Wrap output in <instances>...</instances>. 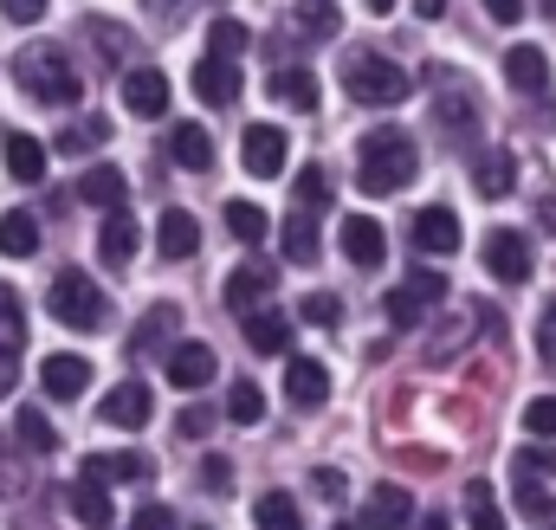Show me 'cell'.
Instances as JSON below:
<instances>
[{
    "mask_svg": "<svg viewBox=\"0 0 556 530\" xmlns=\"http://www.w3.org/2000/svg\"><path fill=\"white\" fill-rule=\"evenodd\" d=\"M247 46H253V33H247L240 20H214V26H207V59H227V65H233Z\"/></svg>",
    "mask_w": 556,
    "mask_h": 530,
    "instance_id": "obj_33",
    "label": "cell"
},
{
    "mask_svg": "<svg viewBox=\"0 0 556 530\" xmlns=\"http://www.w3.org/2000/svg\"><path fill=\"white\" fill-rule=\"evenodd\" d=\"M0 13L26 26V20H39V13H46V0H0Z\"/></svg>",
    "mask_w": 556,
    "mask_h": 530,
    "instance_id": "obj_51",
    "label": "cell"
},
{
    "mask_svg": "<svg viewBox=\"0 0 556 530\" xmlns=\"http://www.w3.org/2000/svg\"><path fill=\"white\" fill-rule=\"evenodd\" d=\"M311 492H317L324 505H343V472H330V466H317V472H311Z\"/></svg>",
    "mask_w": 556,
    "mask_h": 530,
    "instance_id": "obj_48",
    "label": "cell"
},
{
    "mask_svg": "<svg viewBox=\"0 0 556 530\" xmlns=\"http://www.w3.org/2000/svg\"><path fill=\"white\" fill-rule=\"evenodd\" d=\"M337 240H343V260L350 265H382V253H389V234H382V220H369V214H350V220L337 227Z\"/></svg>",
    "mask_w": 556,
    "mask_h": 530,
    "instance_id": "obj_11",
    "label": "cell"
},
{
    "mask_svg": "<svg viewBox=\"0 0 556 530\" xmlns=\"http://www.w3.org/2000/svg\"><path fill=\"white\" fill-rule=\"evenodd\" d=\"M117 85H124V111H137V117H162V111H168V78H162L155 65L117 72Z\"/></svg>",
    "mask_w": 556,
    "mask_h": 530,
    "instance_id": "obj_10",
    "label": "cell"
},
{
    "mask_svg": "<svg viewBox=\"0 0 556 530\" xmlns=\"http://www.w3.org/2000/svg\"><path fill=\"white\" fill-rule=\"evenodd\" d=\"M168 149H175V162L181 168H214V136L201 130V124H175V136H168Z\"/></svg>",
    "mask_w": 556,
    "mask_h": 530,
    "instance_id": "obj_28",
    "label": "cell"
},
{
    "mask_svg": "<svg viewBox=\"0 0 556 530\" xmlns=\"http://www.w3.org/2000/svg\"><path fill=\"white\" fill-rule=\"evenodd\" d=\"M168 324H175V304H155V311H149V317L137 324V343H130V350H137V356L162 350V330H168Z\"/></svg>",
    "mask_w": 556,
    "mask_h": 530,
    "instance_id": "obj_42",
    "label": "cell"
},
{
    "mask_svg": "<svg viewBox=\"0 0 556 530\" xmlns=\"http://www.w3.org/2000/svg\"><path fill=\"white\" fill-rule=\"evenodd\" d=\"M227 414H233L240 427H253V420L266 414V395H260L253 382H233V395H227Z\"/></svg>",
    "mask_w": 556,
    "mask_h": 530,
    "instance_id": "obj_44",
    "label": "cell"
},
{
    "mask_svg": "<svg viewBox=\"0 0 556 530\" xmlns=\"http://www.w3.org/2000/svg\"><path fill=\"white\" fill-rule=\"evenodd\" d=\"M39 253V220L33 214H0V260H33Z\"/></svg>",
    "mask_w": 556,
    "mask_h": 530,
    "instance_id": "obj_25",
    "label": "cell"
},
{
    "mask_svg": "<svg viewBox=\"0 0 556 530\" xmlns=\"http://www.w3.org/2000/svg\"><path fill=\"white\" fill-rule=\"evenodd\" d=\"M137 220H130V214H124V207H111V214H104V227H98V260L111 265V272H124V265L137 260Z\"/></svg>",
    "mask_w": 556,
    "mask_h": 530,
    "instance_id": "obj_12",
    "label": "cell"
},
{
    "mask_svg": "<svg viewBox=\"0 0 556 530\" xmlns=\"http://www.w3.org/2000/svg\"><path fill=\"white\" fill-rule=\"evenodd\" d=\"M91 33H98V46H104V52H111V59H124V46H130V39H117V26H104V20H98V26H91Z\"/></svg>",
    "mask_w": 556,
    "mask_h": 530,
    "instance_id": "obj_54",
    "label": "cell"
},
{
    "mask_svg": "<svg viewBox=\"0 0 556 530\" xmlns=\"http://www.w3.org/2000/svg\"><path fill=\"white\" fill-rule=\"evenodd\" d=\"M415 175H420V155L402 130H369L363 136V149H356V181H363V194H402Z\"/></svg>",
    "mask_w": 556,
    "mask_h": 530,
    "instance_id": "obj_3",
    "label": "cell"
},
{
    "mask_svg": "<svg viewBox=\"0 0 556 530\" xmlns=\"http://www.w3.org/2000/svg\"><path fill=\"white\" fill-rule=\"evenodd\" d=\"M518 512L531 518V525H551L556 518V505H551V492L538 485V479H518Z\"/></svg>",
    "mask_w": 556,
    "mask_h": 530,
    "instance_id": "obj_43",
    "label": "cell"
},
{
    "mask_svg": "<svg viewBox=\"0 0 556 530\" xmlns=\"http://www.w3.org/2000/svg\"><path fill=\"white\" fill-rule=\"evenodd\" d=\"M194 530H207V525H194Z\"/></svg>",
    "mask_w": 556,
    "mask_h": 530,
    "instance_id": "obj_61",
    "label": "cell"
},
{
    "mask_svg": "<svg viewBox=\"0 0 556 530\" xmlns=\"http://www.w3.org/2000/svg\"><path fill=\"white\" fill-rule=\"evenodd\" d=\"M273 98H285L291 111H317V72H311V65H278Z\"/></svg>",
    "mask_w": 556,
    "mask_h": 530,
    "instance_id": "obj_22",
    "label": "cell"
},
{
    "mask_svg": "<svg viewBox=\"0 0 556 530\" xmlns=\"http://www.w3.org/2000/svg\"><path fill=\"white\" fill-rule=\"evenodd\" d=\"M247 343H253L260 356L291 350V324H285V311H247Z\"/></svg>",
    "mask_w": 556,
    "mask_h": 530,
    "instance_id": "obj_26",
    "label": "cell"
},
{
    "mask_svg": "<svg viewBox=\"0 0 556 530\" xmlns=\"http://www.w3.org/2000/svg\"><path fill=\"white\" fill-rule=\"evenodd\" d=\"M285 395H291V407H324V401H330V369H324L317 356H291Z\"/></svg>",
    "mask_w": 556,
    "mask_h": 530,
    "instance_id": "obj_13",
    "label": "cell"
},
{
    "mask_svg": "<svg viewBox=\"0 0 556 530\" xmlns=\"http://www.w3.org/2000/svg\"><path fill=\"white\" fill-rule=\"evenodd\" d=\"M389 7H395V0H369V13H389Z\"/></svg>",
    "mask_w": 556,
    "mask_h": 530,
    "instance_id": "obj_59",
    "label": "cell"
},
{
    "mask_svg": "<svg viewBox=\"0 0 556 530\" xmlns=\"http://www.w3.org/2000/svg\"><path fill=\"white\" fill-rule=\"evenodd\" d=\"M440 298H446V278H433V272L420 265V272H408V285H395V291L382 298V311H389L395 330H415L420 317H427V304H440Z\"/></svg>",
    "mask_w": 556,
    "mask_h": 530,
    "instance_id": "obj_6",
    "label": "cell"
},
{
    "mask_svg": "<svg viewBox=\"0 0 556 530\" xmlns=\"http://www.w3.org/2000/svg\"><path fill=\"white\" fill-rule=\"evenodd\" d=\"M466 525L472 530H505V512H498V499H492L485 485H466Z\"/></svg>",
    "mask_w": 556,
    "mask_h": 530,
    "instance_id": "obj_40",
    "label": "cell"
},
{
    "mask_svg": "<svg viewBox=\"0 0 556 530\" xmlns=\"http://www.w3.org/2000/svg\"><path fill=\"white\" fill-rule=\"evenodd\" d=\"M253 525H260V530H304V512H298V499L266 492V499L253 505Z\"/></svg>",
    "mask_w": 556,
    "mask_h": 530,
    "instance_id": "obj_32",
    "label": "cell"
},
{
    "mask_svg": "<svg viewBox=\"0 0 556 530\" xmlns=\"http://www.w3.org/2000/svg\"><path fill=\"white\" fill-rule=\"evenodd\" d=\"M201 485H207V492H227V485H233V466H227L220 453H207V459H201Z\"/></svg>",
    "mask_w": 556,
    "mask_h": 530,
    "instance_id": "obj_47",
    "label": "cell"
},
{
    "mask_svg": "<svg viewBox=\"0 0 556 530\" xmlns=\"http://www.w3.org/2000/svg\"><path fill=\"white\" fill-rule=\"evenodd\" d=\"M130 530H175V512H168V505H142Z\"/></svg>",
    "mask_w": 556,
    "mask_h": 530,
    "instance_id": "obj_50",
    "label": "cell"
},
{
    "mask_svg": "<svg viewBox=\"0 0 556 530\" xmlns=\"http://www.w3.org/2000/svg\"><path fill=\"white\" fill-rule=\"evenodd\" d=\"M408 512H415V505H408L402 485H376L369 505H363V525L369 530H395V525H408Z\"/></svg>",
    "mask_w": 556,
    "mask_h": 530,
    "instance_id": "obj_23",
    "label": "cell"
},
{
    "mask_svg": "<svg viewBox=\"0 0 556 530\" xmlns=\"http://www.w3.org/2000/svg\"><path fill=\"white\" fill-rule=\"evenodd\" d=\"M0 155H7V175L13 181H46V142H33V136H7L0 142Z\"/></svg>",
    "mask_w": 556,
    "mask_h": 530,
    "instance_id": "obj_21",
    "label": "cell"
},
{
    "mask_svg": "<svg viewBox=\"0 0 556 530\" xmlns=\"http://www.w3.org/2000/svg\"><path fill=\"white\" fill-rule=\"evenodd\" d=\"M298 207L304 214H317V207H330V175L311 162V168H298Z\"/></svg>",
    "mask_w": 556,
    "mask_h": 530,
    "instance_id": "obj_41",
    "label": "cell"
},
{
    "mask_svg": "<svg viewBox=\"0 0 556 530\" xmlns=\"http://www.w3.org/2000/svg\"><path fill=\"white\" fill-rule=\"evenodd\" d=\"M85 479L98 485V479H149V459L142 453H91L85 459Z\"/></svg>",
    "mask_w": 556,
    "mask_h": 530,
    "instance_id": "obj_30",
    "label": "cell"
},
{
    "mask_svg": "<svg viewBox=\"0 0 556 530\" xmlns=\"http://www.w3.org/2000/svg\"><path fill=\"white\" fill-rule=\"evenodd\" d=\"M479 194L485 201H505L511 188H518V162H511V149H492V155H479Z\"/></svg>",
    "mask_w": 556,
    "mask_h": 530,
    "instance_id": "obj_24",
    "label": "cell"
},
{
    "mask_svg": "<svg viewBox=\"0 0 556 530\" xmlns=\"http://www.w3.org/2000/svg\"><path fill=\"white\" fill-rule=\"evenodd\" d=\"M227 227H233V240H247V247H260V240L273 234V220H266L253 201H227Z\"/></svg>",
    "mask_w": 556,
    "mask_h": 530,
    "instance_id": "obj_36",
    "label": "cell"
},
{
    "mask_svg": "<svg viewBox=\"0 0 556 530\" xmlns=\"http://www.w3.org/2000/svg\"><path fill=\"white\" fill-rule=\"evenodd\" d=\"M98 414H104L111 427H142V420H149V389H142V382H124V389H111V395H104Z\"/></svg>",
    "mask_w": 556,
    "mask_h": 530,
    "instance_id": "obj_27",
    "label": "cell"
},
{
    "mask_svg": "<svg viewBox=\"0 0 556 530\" xmlns=\"http://www.w3.org/2000/svg\"><path fill=\"white\" fill-rule=\"evenodd\" d=\"M337 33V0H298V39H330Z\"/></svg>",
    "mask_w": 556,
    "mask_h": 530,
    "instance_id": "obj_38",
    "label": "cell"
},
{
    "mask_svg": "<svg viewBox=\"0 0 556 530\" xmlns=\"http://www.w3.org/2000/svg\"><path fill=\"white\" fill-rule=\"evenodd\" d=\"M298 317H304V324H343V298H330V291H311V298L298 304Z\"/></svg>",
    "mask_w": 556,
    "mask_h": 530,
    "instance_id": "obj_45",
    "label": "cell"
},
{
    "mask_svg": "<svg viewBox=\"0 0 556 530\" xmlns=\"http://www.w3.org/2000/svg\"><path fill=\"white\" fill-rule=\"evenodd\" d=\"M207 427H214V414H207V407H188V414L175 420V433H207Z\"/></svg>",
    "mask_w": 556,
    "mask_h": 530,
    "instance_id": "obj_52",
    "label": "cell"
},
{
    "mask_svg": "<svg viewBox=\"0 0 556 530\" xmlns=\"http://www.w3.org/2000/svg\"><path fill=\"white\" fill-rule=\"evenodd\" d=\"M544 7H551V13H556V0H544Z\"/></svg>",
    "mask_w": 556,
    "mask_h": 530,
    "instance_id": "obj_60",
    "label": "cell"
},
{
    "mask_svg": "<svg viewBox=\"0 0 556 530\" xmlns=\"http://www.w3.org/2000/svg\"><path fill=\"white\" fill-rule=\"evenodd\" d=\"M155 247H162V260H194V253H201V227H194V214L168 207V214L155 220Z\"/></svg>",
    "mask_w": 556,
    "mask_h": 530,
    "instance_id": "obj_17",
    "label": "cell"
},
{
    "mask_svg": "<svg viewBox=\"0 0 556 530\" xmlns=\"http://www.w3.org/2000/svg\"><path fill=\"white\" fill-rule=\"evenodd\" d=\"M78 194H85L91 207H104V214H111V207H124V194H130V188H124V168H91V175L78 181Z\"/></svg>",
    "mask_w": 556,
    "mask_h": 530,
    "instance_id": "obj_31",
    "label": "cell"
},
{
    "mask_svg": "<svg viewBox=\"0 0 556 530\" xmlns=\"http://www.w3.org/2000/svg\"><path fill=\"white\" fill-rule=\"evenodd\" d=\"M415 13H420V20H440V13H446V0H415Z\"/></svg>",
    "mask_w": 556,
    "mask_h": 530,
    "instance_id": "obj_57",
    "label": "cell"
},
{
    "mask_svg": "<svg viewBox=\"0 0 556 530\" xmlns=\"http://www.w3.org/2000/svg\"><path fill=\"white\" fill-rule=\"evenodd\" d=\"M415 530H453V525H446V512H427V518H420Z\"/></svg>",
    "mask_w": 556,
    "mask_h": 530,
    "instance_id": "obj_58",
    "label": "cell"
},
{
    "mask_svg": "<svg viewBox=\"0 0 556 530\" xmlns=\"http://www.w3.org/2000/svg\"><path fill=\"white\" fill-rule=\"evenodd\" d=\"M168 382L188 389V395L207 389V382H214V350H207V343H175V350H168Z\"/></svg>",
    "mask_w": 556,
    "mask_h": 530,
    "instance_id": "obj_15",
    "label": "cell"
},
{
    "mask_svg": "<svg viewBox=\"0 0 556 530\" xmlns=\"http://www.w3.org/2000/svg\"><path fill=\"white\" fill-rule=\"evenodd\" d=\"M26 350V304L13 285H0V356H20Z\"/></svg>",
    "mask_w": 556,
    "mask_h": 530,
    "instance_id": "obj_29",
    "label": "cell"
},
{
    "mask_svg": "<svg viewBox=\"0 0 556 530\" xmlns=\"http://www.w3.org/2000/svg\"><path fill=\"white\" fill-rule=\"evenodd\" d=\"M46 311L72 330H104V291L85 278V272H59L52 291H46Z\"/></svg>",
    "mask_w": 556,
    "mask_h": 530,
    "instance_id": "obj_5",
    "label": "cell"
},
{
    "mask_svg": "<svg viewBox=\"0 0 556 530\" xmlns=\"http://www.w3.org/2000/svg\"><path fill=\"white\" fill-rule=\"evenodd\" d=\"M408 234H415V247L427 260H453V253H459V214H453V207H420Z\"/></svg>",
    "mask_w": 556,
    "mask_h": 530,
    "instance_id": "obj_9",
    "label": "cell"
},
{
    "mask_svg": "<svg viewBox=\"0 0 556 530\" xmlns=\"http://www.w3.org/2000/svg\"><path fill=\"white\" fill-rule=\"evenodd\" d=\"M65 505H72V518H78V525H91V530H111V525H117L111 492H104V485H91V479H85V485H72V492H65Z\"/></svg>",
    "mask_w": 556,
    "mask_h": 530,
    "instance_id": "obj_20",
    "label": "cell"
},
{
    "mask_svg": "<svg viewBox=\"0 0 556 530\" xmlns=\"http://www.w3.org/2000/svg\"><path fill=\"white\" fill-rule=\"evenodd\" d=\"M39 382H46V395H52V401H78V395H85V382H91V363L59 350V356H46V363H39Z\"/></svg>",
    "mask_w": 556,
    "mask_h": 530,
    "instance_id": "obj_14",
    "label": "cell"
},
{
    "mask_svg": "<svg viewBox=\"0 0 556 530\" xmlns=\"http://www.w3.org/2000/svg\"><path fill=\"white\" fill-rule=\"evenodd\" d=\"M149 7H155V13H162V20H181V13H188V7H194V0H149Z\"/></svg>",
    "mask_w": 556,
    "mask_h": 530,
    "instance_id": "obj_56",
    "label": "cell"
},
{
    "mask_svg": "<svg viewBox=\"0 0 556 530\" xmlns=\"http://www.w3.org/2000/svg\"><path fill=\"white\" fill-rule=\"evenodd\" d=\"M98 142H111V124L104 117H85V124H65L59 130V155H91Z\"/></svg>",
    "mask_w": 556,
    "mask_h": 530,
    "instance_id": "obj_35",
    "label": "cell"
},
{
    "mask_svg": "<svg viewBox=\"0 0 556 530\" xmlns=\"http://www.w3.org/2000/svg\"><path fill=\"white\" fill-rule=\"evenodd\" d=\"M538 356H544V363H556V298L544 304V317H538Z\"/></svg>",
    "mask_w": 556,
    "mask_h": 530,
    "instance_id": "obj_49",
    "label": "cell"
},
{
    "mask_svg": "<svg viewBox=\"0 0 556 530\" xmlns=\"http://www.w3.org/2000/svg\"><path fill=\"white\" fill-rule=\"evenodd\" d=\"M285 260H298V265H311L317 260V220L298 207L291 220H285Z\"/></svg>",
    "mask_w": 556,
    "mask_h": 530,
    "instance_id": "obj_34",
    "label": "cell"
},
{
    "mask_svg": "<svg viewBox=\"0 0 556 530\" xmlns=\"http://www.w3.org/2000/svg\"><path fill=\"white\" fill-rule=\"evenodd\" d=\"M273 265H260V260H247L240 265V272H227V304H233V311H260V304H266V298H273Z\"/></svg>",
    "mask_w": 556,
    "mask_h": 530,
    "instance_id": "obj_16",
    "label": "cell"
},
{
    "mask_svg": "<svg viewBox=\"0 0 556 530\" xmlns=\"http://www.w3.org/2000/svg\"><path fill=\"white\" fill-rule=\"evenodd\" d=\"M511 479H556V446H518L511 453Z\"/></svg>",
    "mask_w": 556,
    "mask_h": 530,
    "instance_id": "obj_39",
    "label": "cell"
},
{
    "mask_svg": "<svg viewBox=\"0 0 556 530\" xmlns=\"http://www.w3.org/2000/svg\"><path fill=\"white\" fill-rule=\"evenodd\" d=\"M505 85L525 91V98L544 91V85H551V59H544L538 46H511V52H505Z\"/></svg>",
    "mask_w": 556,
    "mask_h": 530,
    "instance_id": "obj_18",
    "label": "cell"
},
{
    "mask_svg": "<svg viewBox=\"0 0 556 530\" xmlns=\"http://www.w3.org/2000/svg\"><path fill=\"white\" fill-rule=\"evenodd\" d=\"M408 72L395 65V59H382V52H369V46H356L350 59H343V91L356 98V104H402L408 98Z\"/></svg>",
    "mask_w": 556,
    "mask_h": 530,
    "instance_id": "obj_4",
    "label": "cell"
},
{
    "mask_svg": "<svg viewBox=\"0 0 556 530\" xmlns=\"http://www.w3.org/2000/svg\"><path fill=\"white\" fill-rule=\"evenodd\" d=\"M485 13H492L498 26H511V20H525V0H485Z\"/></svg>",
    "mask_w": 556,
    "mask_h": 530,
    "instance_id": "obj_53",
    "label": "cell"
},
{
    "mask_svg": "<svg viewBox=\"0 0 556 530\" xmlns=\"http://www.w3.org/2000/svg\"><path fill=\"white\" fill-rule=\"evenodd\" d=\"M194 98L214 104V111L233 104V98H240V72H233L227 59H201V65H194Z\"/></svg>",
    "mask_w": 556,
    "mask_h": 530,
    "instance_id": "obj_19",
    "label": "cell"
},
{
    "mask_svg": "<svg viewBox=\"0 0 556 530\" xmlns=\"http://www.w3.org/2000/svg\"><path fill=\"white\" fill-rule=\"evenodd\" d=\"M427 124L440 130L446 149H472V136L485 124V104H479V91H472L466 72H446V65L427 72Z\"/></svg>",
    "mask_w": 556,
    "mask_h": 530,
    "instance_id": "obj_1",
    "label": "cell"
},
{
    "mask_svg": "<svg viewBox=\"0 0 556 530\" xmlns=\"http://www.w3.org/2000/svg\"><path fill=\"white\" fill-rule=\"evenodd\" d=\"M13 433H20V446H26V453H52V446H59V433H52V420H46L39 407H20Z\"/></svg>",
    "mask_w": 556,
    "mask_h": 530,
    "instance_id": "obj_37",
    "label": "cell"
},
{
    "mask_svg": "<svg viewBox=\"0 0 556 530\" xmlns=\"http://www.w3.org/2000/svg\"><path fill=\"white\" fill-rule=\"evenodd\" d=\"M525 427L538 433V440H556V395H538L525 407Z\"/></svg>",
    "mask_w": 556,
    "mask_h": 530,
    "instance_id": "obj_46",
    "label": "cell"
},
{
    "mask_svg": "<svg viewBox=\"0 0 556 530\" xmlns=\"http://www.w3.org/2000/svg\"><path fill=\"white\" fill-rule=\"evenodd\" d=\"M485 272L505 278V285H525L531 278V240L518 227H492L485 234Z\"/></svg>",
    "mask_w": 556,
    "mask_h": 530,
    "instance_id": "obj_7",
    "label": "cell"
},
{
    "mask_svg": "<svg viewBox=\"0 0 556 530\" xmlns=\"http://www.w3.org/2000/svg\"><path fill=\"white\" fill-rule=\"evenodd\" d=\"M13 382H20V356H0V395H13Z\"/></svg>",
    "mask_w": 556,
    "mask_h": 530,
    "instance_id": "obj_55",
    "label": "cell"
},
{
    "mask_svg": "<svg viewBox=\"0 0 556 530\" xmlns=\"http://www.w3.org/2000/svg\"><path fill=\"white\" fill-rule=\"evenodd\" d=\"M13 85L33 98V104H52V111H65V104H78L85 98V78L72 72V59H65V46H26L20 59H13Z\"/></svg>",
    "mask_w": 556,
    "mask_h": 530,
    "instance_id": "obj_2",
    "label": "cell"
},
{
    "mask_svg": "<svg viewBox=\"0 0 556 530\" xmlns=\"http://www.w3.org/2000/svg\"><path fill=\"white\" fill-rule=\"evenodd\" d=\"M551 530H556V518H551Z\"/></svg>",
    "mask_w": 556,
    "mask_h": 530,
    "instance_id": "obj_62",
    "label": "cell"
},
{
    "mask_svg": "<svg viewBox=\"0 0 556 530\" xmlns=\"http://www.w3.org/2000/svg\"><path fill=\"white\" fill-rule=\"evenodd\" d=\"M285 155H291V142L278 124H253L247 142H240V162H247V175H260V181H278V168H285Z\"/></svg>",
    "mask_w": 556,
    "mask_h": 530,
    "instance_id": "obj_8",
    "label": "cell"
}]
</instances>
